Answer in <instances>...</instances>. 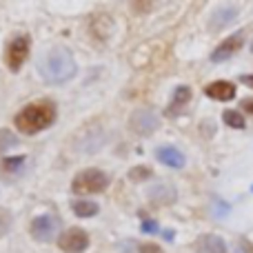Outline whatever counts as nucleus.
Returning a JSON list of instances; mask_svg holds the SVG:
<instances>
[{
    "label": "nucleus",
    "mask_w": 253,
    "mask_h": 253,
    "mask_svg": "<svg viewBox=\"0 0 253 253\" xmlns=\"http://www.w3.org/2000/svg\"><path fill=\"white\" fill-rule=\"evenodd\" d=\"M38 74L49 84H65L76 76V60L69 49H49L38 62Z\"/></svg>",
    "instance_id": "f257e3e1"
},
{
    "label": "nucleus",
    "mask_w": 253,
    "mask_h": 253,
    "mask_svg": "<svg viewBox=\"0 0 253 253\" xmlns=\"http://www.w3.org/2000/svg\"><path fill=\"white\" fill-rule=\"evenodd\" d=\"M56 116H58V109L51 100H36V102H29L25 109L18 111L13 123H16V126L22 133L34 135L38 131L49 129L56 123Z\"/></svg>",
    "instance_id": "f03ea898"
},
{
    "label": "nucleus",
    "mask_w": 253,
    "mask_h": 253,
    "mask_svg": "<svg viewBox=\"0 0 253 253\" xmlns=\"http://www.w3.org/2000/svg\"><path fill=\"white\" fill-rule=\"evenodd\" d=\"M109 187V175L100 169H83L71 182L74 193H102Z\"/></svg>",
    "instance_id": "7ed1b4c3"
},
{
    "label": "nucleus",
    "mask_w": 253,
    "mask_h": 253,
    "mask_svg": "<svg viewBox=\"0 0 253 253\" xmlns=\"http://www.w3.org/2000/svg\"><path fill=\"white\" fill-rule=\"evenodd\" d=\"M29 51H31V42L27 36H16V38L9 40L7 49H4V62H7L9 71L18 74L20 67L27 62L29 58Z\"/></svg>",
    "instance_id": "20e7f679"
},
{
    "label": "nucleus",
    "mask_w": 253,
    "mask_h": 253,
    "mask_svg": "<svg viewBox=\"0 0 253 253\" xmlns=\"http://www.w3.org/2000/svg\"><path fill=\"white\" fill-rule=\"evenodd\" d=\"M58 227H60V220L58 218H53V215H38V218L31 220L29 233L38 242H51L58 233Z\"/></svg>",
    "instance_id": "39448f33"
},
{
    "label": "nucleus",
    "mask_w": 253,
    "mask_h": 253,
    "mask_svg": "<svg viewBox=\"0 0 253 253\" xmlns=\"http://www.w3.org/2000/svg\"><path fill=\"white\" fill-rule=\"evenodd\" d=\"M129 126L138 135H151L160 126V118H158V114L153 109H138L131 114Z\"/></svg>",
    "instance_id": "423d86ee"
},
{
    "label": "nucleus",
    "mask_w": 253,
    "mask_h": 253,
    "mask_svg": "<svg viewBox=\"0 0 253 253\" xmlns=\"http://www.w3.org/2000/svg\"><path fill=\"white\" fill-rule=\"evenodd\" d=\"M58 247L65 253H84L89 247V233L80 227L67 229V231L58 238Z\"/></svg>",
    "instance_id": "0eeeda50"
},
{
    "label": "nucleus",
    "mask_w": 253,
    "mask_h": 253,
    "mask_svg": "<svg viewBox=\"0 0 253 253\" xmlns=\"http://www.w3.org/2000/svg\"><path fill=\"white\" fill-rule=\"evenodd\" d=\"M242 42H245V31H238V34L224 38L222 42H220L218 47L211 51V62H224V60H229V58H231L236 51H240Z\"/></svg>",
    "instance_id": "6e6552de"
},
{
    "label": "nucleus",
    "mask_w": 253,
    "mask_h": 253,
    "mask_svg": "<svg viewBox=\"0 0 253 253\" xmlns=\"http://www.w3.org/2000/svg\"><path fill=\"white\" fill-rule=\"evenodd\" d=\"M193 251L196 253H227V242L220 236L213 233H205V236H198L193 242Z\"/></svg>",
    "instance_id": "1a4fd4ad"
},
{
    "label": "nucleus",
    "mask_w": 253,
    "mask_h": 253,
    "mask_svg": "<svg viewBox=\"0 0 253 253\" xmlns=\"http://www.w3.org/2000/svg\"><path fill=\"white\" fill-rule=\"evenodd\" d=\"M205 93L211 98V100H220V102H229L236 98V84L227 83V80H215V83H209L205 87Z\"/></svg>",
    "instance_id": "9d476101"
},
{
    "label": "nucleus",
    "mask_w": 253,
    "mask_h": 253,
    "mask_svg": "<svg viewBox=\"0 0 253 253\" xmlns=\"http://www.w3.org/2000/svg\"><path fill=\"white\" fill-rule=\"evenodd\" d=\"M156 158L162 162V165L171 167V169H182L184 167V156L182 151H178L175 147H169V144H165V147H158L156 149Z\"/></svg>",
    "instance_id": "9b49d317"
},
{
    "label": "nucleus",
    "mask_w": 253,
    "mask_h": 253,
    "mask_svg": "<svg viewBox=\"0 0 253 253\" xmlns=\"http://www.w3.org/2000/svg\"><path fill=\"white\" fill-rule=\"evenodd\" d=\"M27 158L25 156H11V158H2V162H0V175H2L4 180H16L18 175H20L22 167H25Z\"/></svg>",
    "instance_id": "f8f14e48"
},
{
    "label": "nucleus",
    "mask_w": 253,
    "mask_h": 253,
    "mask_svg": "<svg viewBox=\"0 0 253 253\" xmlns=\"http://www.w3.org/2000/svg\"><path fill=\"white\" fill-rule=\"evenodd\" d=\"M149 200L153 205H171L175 202V189L171 184H156L153 189H149Z\"/></svg>",
    "instance_id": "ddd939ff"
},
{
    "label": "nucleus",
    "mask_w": 253,
    "mask_h": 253,
    "mask_svg": "<svg viewBox=\"0 0 253 253\" xmlns=\"http://www.w3.org/2000/svg\"><path fill=\"white\" fill-rule=\"evenodd\" d=\"M189 100H191V89H189L187 84H180V87L173 91V98H171V107H169V111H167V114L173 116L178 109H182L184 105H189Z\"/></svg>",
    "instance_id": "4468645a"
},
{
    "label": "nucleus",
    "mask_w": 253,
    "mask_h": 253,
    "mask_svg": "<svg viewBox=\"0 0 253 253\" xmlns=\"http://www.w3.org/2000/svg\"><path fill=\"white\" fill-rule=\"evenodd\" d=\"M71 211H74L78 218H93V215L100 211V207L91 200H74L71 202Z\"/></svg>",
    "instance_id": "2eb2a0df"
},
{
    "label": "nucleus",
    "mask_w": 253,
    "mask_h": 253,
    "mask_svg": "<svg viewBox=\"0 0 253 253\" xmlns=\"http://www.w3.org/2000/svg\"><path fill=\"white\" fill-rule=\"evenodd\" d=\"M236 13H238V9L236 7H224V9H220V11L218 13H213V20H211V29H215V31H218V29H222V27L224 25H229V22H231V20H236Z\"/></svg>",
    "instance_id": "dca6fc26"
},
{
    "label": "nucleus",
    "mask_w": 253,
    "mask_h": 253,
    "mask_svg": "<svg viewBox=\"0 0 253 253\" xmlns=\"http://www.w3.org/2000/svg\"><path fill=\"white\" fill-rule=\"evenodd\" d=\"M126 178H129L131 182H144V180H151L153 178V169H151V167H144V165L131 167L129 173H126Z\"/></svg>",
    "instance_id": "f3484780"
},
{
    "label": "nucleus",
    "mask_w": 253,
    "mask_h": 253,
    "mask_svg": "<svg viewBox=\"0 0 253 253\" xmlns=\"http://www.w3.org/2000/svg\"><path fill=\"white\" fill-rule=\"evenodd\" d=\"M222 120H224V125L227 126H233V129H245L247 123H245V118H242V114H238V111H233V109H227L222 114Z\"/></svg>",
    "instance_id": "a211bd4d"
},
{
    "label": "nucleus",
    "mask_w": 253,
    "mask_h": 253,
    "mask_svg": "<svg viewBox=\"0 0 253 253\" xmlns=\"http://www.w3.org/2000/svg\"><path fill=\"white\" fill-rule=\"evenodd\" d=\"M18 144V138L13 131L9 129H0V156H2L4 151H9L11 147H16Z\"/></svg>",
    "instance_id": "6ab92c4d"
},
{
    "label": "nucleus",
    "mask_w": 253,
    "mask_h": 253,
    "mask_svg": "<svg viewBox=\"0 0 253 253\" xmlns=\"http://www.w3.org/2000/svg\"><path fill=\"white\" fill-rule=\"evenodd\" d=\"M11 224H13L11 213H9L7 209H0V238H2V236H7V233H9V229H11Z\"/></svg>",
    "instance_id": "aec40b11"
},
{
    "label": "nucleus",
    "mask_w": 253,
    "mask_h": 253,
    "mask_svg": "<svg viewBox=\"0 0 253 253\" xmlns=\"http://www.w3.org/2000/svg\"><path fill=\"white\" fill-rule=\"evenodd\" d=\"M142 231L144 233H158V224L153 220H142Z\"/></svg>",
    "instance_id": "412c9836"
},
{
    "label": "nucleus",
    "mask_w": 253,
    "mask_h": 253,
    "mask_svg": "<svg viewBox=\"0 0 253 253\" xmlns=\"http://www.w3.org/2000/svg\"><path fill=\"white\" fill-rule=\"evenodd\" d=\"M140 253H162V249L158 245H142L140 247Z\"/></svg>",
    "instance_id": "4be33fe9"
},
{
    "label": "nucleus",
    "mask_w": 253,
    "mask_h": 253,
    "mask_svg": "<svg viewBox=\"0 0 253 253\" xmlns=\"http://www.w3.org/2000/svg\"><path fill=\"white\" fill-rule=\"evenodd\" d=\"M240 83L253 89V74H242V76H240Z\"/></svg>",
    "instance_id": "5701e85b"
},
{
    "label": "nucleus",
    "mask_w": 253,
    "mask_h": 253,
    "mask_svg": "<svg viewBox=\"0 0 253 253\" xmlns=\"http://www.w3.org/2000/svg\"><path fill=\"white\" fill-rule=\"evenodd\" d=\"M242 109H245L247 114L253 116V98H247V100H242Z\"/></svg>",
    "instance_id": "b1692460"
},
{
    "label": "nucleus",
    "mask_w": 253,
    "mask_h": 253,
    "mask_svg": "<svg viewBox=\"0 0 253 253\" xmlns=\"http://www.w3.org/2000/svg\"><path fill=\"white\" fill-rule=\"evenodd\" d=\"M251 51H253V40H251Z\"/></svg>",
    "instance_id": "393cba45"
},
{
    "label": "nucleus",
    "mask_w": 253,
    "mask_h": 253,
    "mask_svg": "<svg viewBox=\"0 0 253 253\" xmlns=\"http://www.w3.org/2000/svg\"><path fill=\"white\" fill-rule=\"evenodd\" d=\"M251 191H253V189H251Z\"/></svg>",
    "instance_id": "a878e982"
}]
</instances>
